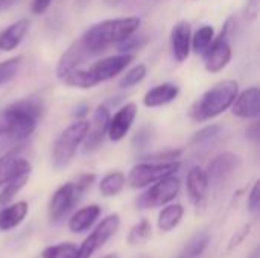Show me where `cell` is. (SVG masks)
Returning <instances> with one entry per match:
<instances>
[{
    "instance_id": "1",
    "label": "cell",
    "mask_w": 260,
    "mask_h": 258,
    "mask_svg": "<svg viewBox=\"0 0 260 258\" xmlns=\"http://www.w3.org/2000/svg\"><path fill=\"white\" fill-rule=\"evenodd\" d=\"M44 114V103L40 97H21L0 113V140L18 143L32 135Z\"/></svg>"
},
{
    "instance_id": "2",
    "label": "cell",
    "mask_w": 260,
    "mask_h": 258,
    "mask_svg": "<svg viewBox=\"0 0 260 258\" xmlns=\"http://www.w3.org/2000/svg\"><path fill=\"white\" fill-rule=\"evenodd\" d=\"M134 59L133 53H123L120 52L119 55L107 56L99 61H96L93 65L88 68H75L70 73H67L61 82L72 87V88H81V90H88L96 87L101 82H107L117 75H120Z\"/></svg>"
},
{
    "instance_id": "3",
    "label": "cell",
    "mask_w": 260,
    "mask_h": 258,
    "mask_svg": "<svg viewBox=\"0 0 260 258\" xmlns=\"http://www.w3.org/2000/svg\"><path fill=\"white\" fill-rule=\"evenodd\" d=\"M142 24L139 17H122V18H110L99 21L90 26L82 35L81 40L85 46L93 50L96 55L105 52L110 46L119 44L128 36L134 35Z\"/></svg>"
},
{
    "instance_id": "4",
    "label": "cell",
    "mask_w": 260,
    "mask_h": 258,
    "mask_svg": "<svg viewBox=\"0 0 260 258\" xmlns=\"http://www.w3.org/2000/svg\"><path fill=\"white\" fill-rule=\"evenodd\" d=\"M239 93V84L233 79H225L209 88L200 99L195 100L189 111V117L195 123L212 120L230 109Z\"/></svg>"
},
{
    "instance_id": "5",
    "label": "cell",
    "mask_w": 260,
    "mask_h": 258,
    "mask_svg": "<svg viewBox=\"0 0 260 258\" xmlns=\"http://www.w3.org/2000/svg\"><path fill=\"white\" fill-rule=\"evenodd\" d=\"M94 176L91 173H82L73 182H66L55 190L49 202L50 222H59L64 219L75 205L81 201L82 195L93 186Z\"/></svg>"
},
{
    "instance_id": "6",
    "label": "cell",
    "mask_w": 260,
    "mask_h": 258,
    "mask_svg": "<svg viewBox=\"0 0 260 258\" xmlns=\"http://www.w3.org/2000/svg\"><path fill=\"white\" fill-rule=\"evenodd\" d=\"M88 131V122L87 120H76L72 125H69L53 141L50 160L52 166L56 170L66 169L72 160L76 155L78 148L84 141Z\"/></svg>"
},
{
    "instance_id": "7",
    "label": "cell",
    "mask_w": 260,
    "mask_h": 258,
    "mask_svg": "<svg viewBox=\"0 0 260 258\" xmlns=\"http://www.w3.org/2000/svg\"><path fill=\"white\" fill-rule=\"evenodd\" d=\"M235 27H236L235 18L230 17L225 21L219 35L213 38L209 49L203 53L204 67L209 73H218V71L224 70L229 65V62L232 61V56H233L232 40H233Z\"/></svg>"
},
{
    "instance_id": "8",
    "label": "cell",
    "mask_w": 260,
    "mask_h": 258,
    "mask_svg": "<svg viewBox=\"0 0 260 258\" xmlns=\"http://www.w3.org/2000/svg\"><path fill=\"white\" fill-rule=\"evenodd\" d=\"M181 167L178 160L175 161H143L136 164L128 175V184L131 189H145L169 175H175Z\"/></svg>"
},
{
    "instance_id": "9",
    "label": "cell",
    "mask_w": 260,
    "mask_h": 258,
    "mask_svg": "<svg viewBox=\"0 0 260 258\" xmlns=\"http://www.w3.org/2000/svg\"><path fill=\"white\" fill-rule=\"evenodd\" d=\"M148 187L149 189L145 190L136 201L139 210H152L169 204L178 196L181 182L175 175H169Z\"/></svg>"
},
{
    "instance_id": "10",
    "label": "cell",
    "mask_w": 260,
    "mask_h": 258,
    "mask_svg": "<svg viewBox=\"0 0 260 258\" xmlns=\"http://www.w3.org/2000/svg\"><path fill=\"white\" fill-rule=\"evenodd\" d=\"M120 217L117 214H110L102 219V222L93 230V233L82 242L78 248L76 258H90L98 249H101L119 230Z\"/></svg>"
},
{
    "instance_id": "11",
    "label": "cell",
    "mask_w": 260,
    "mask_h": 258,
    "mask_svg": "<svg viewBox=\"0 0 260 258\" xmlns=\"http://www.w3.org/2000/svg\"><path fill=\"white\" fill-rule=\"evenodd\" d=\"M94 56H98V55L85 46V43L81 40V36L76 38L67 47V50L61 55V58L58 61V65H56V70H55L56 78L61 81L67 73H70L75 68L82 67L88 59H91Z\"/></svg>"
},
{
    "instance_id": "12",
    "label": "cell",
    "mask_w": 260,
    "mask_h": 258,
    "mask_svg": "<svg viewBox=\"0 0 260 258\" xmlns=\"http://www.w3.org/2000/svg\"><path fill=\"white\" fill-rule=\"evenodd\" d=\"M110 117H111L110 109L105 105H99L94 109L93 120H91V123L88 122V131H87V135L82 141L85 154H91L102 146V143L108 134Z\"/></svg>"
},
{
    "instance_id": "13",
    "label": "cell",
    "mask_w": 260,
    "mask_h": 258,
    "mask_svg": "<svg viewBox=\"0 0 260 258\" xmlns=\"http://www.w3.org/2000/svg\"><path fill=\"white\" fill-rule=\"evenodd\" d=\"M241 163V157L233 152H224L216 155L206 169L209 186H222V182H225L239 169Z\"/></svg>"
},
{
    "instance_id": "14",
    "label": "cell",
    "mask_w": 260,
    "mask_h": 258,
    "mask_svg": "<svg viewBox=\"0 0 260 258\" xmlns=\"http://www.w3.org/2000/svg\"><path fill=\"white\" fill-rule=\"evenodd\" d=\"M137 117V105L129 102L126 105H123L122 108H119L114 116L110 117V123H108V137L111 141H120L126 137V134L129 132L134 120Z\"/></svg>"
},
{
    "instance_id": "15",
    "label": "cell",
    "mask_w": 260,
    "mask_h": 258,
    "mask_svg": "<svg viewBox=\"0 0 260 258\" xmlns=\"http://www.w3.org/2000/svg\"><path fill=\"white\" fill-rule=\"evenodd\" d=\"M190 41H192V26L189 21L181 20L174 24L171 30V50L175 61L183 62L190 55Z\"/></svg>"
},
{
    "instance_id": "16",
    "label": "cell",
    "mask_w": 260,
    "mask_h": 258,
    "mask_svg": "<svg viewBox=\"0 0 260 258\" xmlns=\"http://www.w3.org/2000/svg\"><path fill=\"white\" fill-rule=\"evenodd\" d=\"M232 113L239 119H256L260 114V91L257 87H250L238 93L230 106Z\"/></svg>"
},
{
    "instance_id": "17",
    "label": "cell",
    "mask_w": 260,
    "mask_h": 258,
    "mask_svg": "<svg viewBox=\"0 0 260 258\" xmlns=\"http://www.w3.org/2000/svg\"><path fill=\"white\" fill-rule=\"evenodd\" d=\"M30 163L26 158L20 157L15 151L5 154L3 157H0V187L23 173H30Z\"/></svg>"
},
{
    "instance_id": "18",
    "label": "cell",
    "mask_w": 260,
    "mask_h": 258,
    "mask_svg": "<svg viewBox=\"0 0 260 258\" xmlns=\"http://www.w3.org/2000/svg\"><path fill=\"white\" fill-rule=\"evenodd\" d=\"M186 189H187V195L192 201L193 205H201L207 196V190H209V179L206 175V170L201 169L200 166H193L186 178Z\"/></svg>"
},
{
    "instance_id": "19",
    "label": "cell",
    "mask_w": 260,
    "mask_h": 258,
    "mask_svg": "<svg viewBox=\"0 0 260 258\" xmlns=\"http://www.w3.org/2000/svg\"><path fill=\"white\" fill-rule=\"evenodd\" d=\"M178 94H180V87L177 84L165 82V84L155 85L145 94L143 105L146 108H158V106L174 102L178 97Z\"/></svg>"
},
{
    "instance_id": "20",
    "label": "cell",
    "mask_w": 260,
    "mask_h": 258,
    "mask_svg": "<svg viewBox=\"0 0 260 258\" xmlns=\"http://www.w3.org/2000/svg\"><path fill=\"white\" fill-rule=\"evenodd\" d=\"M29 26H30V21L27 18H21L12 23L11 26H8L5 30H2L0 32V50L11 52L17 49L24 40L29 30Z\"/></svg>"
},
{
    "instance_id": "21",
    "label": "cell",
    "mask_w": 260,
    "mask_h": 258,
    "mask_svg": "<svg viewBox=\"0 0 260 258\" xmlns=\"http://www.w3.org/2000/svg\"><path fill=\"white\" fill-rule=\"evenodd\" d=\"M27 210H29V205L24 201L14 202L11 205H5L0 210V233L11 231L15 227H18L24 220Z\"/></svg>"
},
{
    "instance_id": "22",
    "label": "cell",
    "mask_w": 260,
    "mask_h": 258,
    "mask_svg": "<svg viewBox=\"0 0 260 258\" xmlns=\"http://www.w3.org/2000/svg\"><path fill=\"white\" fill-rule=\"evenodd\" d=\"M101 216V207L99 205H88L81 210H78L69 220V230L72 233H84L90 230V227L98 220Z\"/></svg>"
},
{
    "instance_id": "23",
    "label": "cell",
    "mask_w": 260,
    "mask_h": 258,
    "mask_svg": "<svg viewBox=\"0 0 260 258\" xmlns=\"http://www.w3.org/2000/svg\"><path fill=\"white\" fill-rule=\"evenodd\" d=\"M184 214V208L180 204H171L166 205L160 214H158V228L163 233H169L172 230H175L178 227V224L181 222Z\"/></svg>"
},
{
    "instance_id": "24",
    "label": "cell",
    "mask_w": 260,
    "mask_h": 258,
    "mask_svg": "<svg viewBox=\"0 0 260 258\" xmlns=\"http://www.w3.org/2000/svg\"><path fill=\"white\" fill-rule=\"evenodd\" d=\"M126 184V178L122 172H111L108 175H105L102 178V181L99 182V192L102 196L105 198H111V196H116L119 195L123 187Z\"/></svg>"
},
{
    "instance_id": "25",
    "label": "cell",
    "mask_w": 260,
    "mask_h": 258,
    "mask_svg": "<svg viewBox=\"0 0 260 258\" xmlns=\"http://www.w3.org/2000/svg\"><path fill=\"white\" fill-rule=\"evenodd\" d=\"M215 38V30L210 24L201 26L195 33H192V41H190V50H193L197 55H203L209 46L212 44Z\"/></svg>"
},
{
    "instance_id": "26",
    "label": "cell",
    "mask_w": 260,
    "mask_h": 258,
    "mask_svg": "<svg viewBox=\"0 0 260 258\" xmlns=\"http://www.w3.org/2000/svg\"><path fill=\"white\" fill-rule=\"evenodd\" d=\"M29 175H30V173H23V175H20V176L11 179L9 182H6V184L3 186V190L0 192V207L8 205V204L18 195V192L27 184Z\"/></svg>"
},
{
    "instance_id": "27",
    "label": "cell",
    "mask_w": 260,
    "mask_h": 258,
    "mask_svg": "<svg viewBox=\"0 0 260 258\" xmlns=\"http://www.w3.org/2000/svg\"><path fill=\"white\" fill-rule=\"evenodd\" d=\"M209 242H210V236L207 233H200L184 246L178 258H198L209 246Z\"/></svg>"
},
{
    "instance_id": "28",
    "label": "cell",
    "mask_w": 260,
    "mask_h": 258,
    "mask_svg": "<svg viewBox=\"0 0 260 258\" xmlns=\"http://www.w3.org/2000/svg\"><path fill=\"white\" fill-rule=\"evenodd\" d=\"M151 233H152L151 222H149L148 219H142L137 225H134V227L131 228L126 242H128V245H131V246H139V245L145 243V242L149 239Z\"/></svg>"
},
{
    "instance_id": "29",
    "label": "cell",
    "mask_w": 260,
    "mask_h": 258,
    "mask_svg": "<svg viewBox=\"0 0 260 258\" xmlns=\"http://www.w3.org/2000/svg\"><path fill=\"white\" fill-rule=\"evenodd\" d=\"M21 67V56H14L0 62V87L14 81Z\"/></svg>"
},
{
    "instance_id": "30",
    "label": "cell",
    "mask_w": 260,
    "mask_h": 258,
    "mask_svg": "<svg viewBox=\"0 0 260 258\" xmlns=\"http://www.w3.org/2000/svg\"><path fill=\"white\" fill-rule=\"evenodd\" d=\"M78 246L73 243H59L47 246L43 251V258H76Z\"/></svg>"
},
{
    "instance_id": "31",
    "label": "cell",
    "mask_w": 260,
    "mask_h": 258,
    "mask_svg": "<svg viewBox=\"0 0 260 258\" xmlns=\"http://www.w3.org/2000/svg\"><path fill=\"white\" fill-rule=\"evenodd\" d=\"M146 73H148V68L145 64H137L134 65L133 68H129L123 76L122 79L119 81V87L120 88H131L137 84H140L145 78H146Z\"/></svg>"
},
{
    "instance_id": "32",
    "label": "cell",
    "mask_w": 260,
    "mask_h": 258,
    "mask_svg": "<svg viewBox=\"0 0 260 258\" xmlns=\"http://www.w3.org/2000/svg\"><path fill=\"white\" fill-rule=\"evenodd\" d=\"M219 132H221V125H209L192 137V144H203V143L212 141L213 138L219 135Z\"/></svg>"
},
{
    "instance_id": "33",
    "label": "cell",
    "mask_w": 260,
    "mask_h": 258,
    "mask_svg": "<svg viewBox=\"0 0 260 258\" xmlns=\"http://www.w3.org/2000/svg\"><path fill=\"white\" fill-rule=\"evenodd\" d=\"M181 154H183L181 149H169V151H163L157 154H149L143 157V160L145 161H175V160H180Z\"/></svg>"
},
{
    "instance_id": "34",
    "label": "cell",
    "mask_w": 260,
    "mask_h": 258,
    "mask_svg": "<svg viewBox=\"0 0 260 258\" xmlns=\"http://www.w3.org/2000/svg\"><path fill=\"white\" fill-rule=\"evenodd\" d=\"M146 41V38L145 36H128L126 40H123V41H120L119 44H117V47L120 49V52H123V53H129V50H134V49H137V47H140L143 43Z\"/></svg>"
},
{
    "instance_id": "35",
    "label": "cell",
    "mask_w": 260,
    "mask_h": 258,
    "mask_svg": "<svg viewBox=\"0 0 260 258\" xmlns=\"http://www.w3.org/2000/svg\"><path fill=\"white\" fill-rule=\"evenodd\" d=\"M151 137H152V132L149 128H142L140 131H137V134L134 135L133 138V146L136 149H142L145 148L149 141H151Z\"/></svg>"
},
{
    "instance_id": "36",
    "label": "cell",
    "mask_w": 260,
    "mask_h": 258,
    "mask_svg": "<svg viewBox=\"0 0 260 258\" xmlns=\"http://www.w3.org/2000/svg\"><path fill=\"white\" fill-rule=\"evenodd\" d=\"M259 192L260 182L259 181H256V182L253 184V187H251L250 195H248V210H250L251 213H257V210H259Z\"/></svg>"
},
{
    "instance_id": "37",
    "label": "cell",
    "mask_w": 260,
    "mask_h": 258,
    "mask_svg": "<svg viewBox=\"0 0 260 258\" xmlns=\"http://www.w3.org/2000/svg\"><path fill=\"white\" fill-rule=\"evenodd\" d=\"M250 231H251V225L248 224V225H245L238 234H235V237L232 239V242H230V245H229V251H232L233 248H236V246H239L244 240H245V237L250 234Z\"/></svg>"
},
{
    "instance_id": "38",
    "label": "cell",
    "mask_w": 260,
    "mask_h": 258,
    "mask_svg": "<svg viewBox=\"0 0 260 258\" xmlns=\"http://www.w3.org/2000/svg\"><path fill=\"white\" fill-rule=\"evenodd\" d=\"M259 15V0H248L245 6V18L253 21Z\"/></svg>"
},
{
    "instance_id": "39",
    "label": "cell",
    "mask_w": 260,
    "mask_h": 258,
    "mask_svg": "<svg viewBox=\"0 0 260 258\" xmlns=\"http://www.w3.org/2000/svg\"><path fill=\"white\" fill-rule=\"evenodd\" d=\"M50 5H52V0H32L30 9L35 15H40V14H44L50 8Z\"/></svg>"
},
{
    "instance_id": "40",
    "label": "cell",
    "mask_w": 260,
    "mask_h": 258,
    "mask_svg": "<svg viewBox=\"0 0 260 258\" xmlns=\"http://www.w3.org/2000/svg\"><path fill=\"white\" fill-rule=\"evenodd\" d=\"M247 135H248V138H253V140H257L259 138V123L257 122L253 123L251 128H248Z\"/></svg>"
},
{
    "instance_id": "41",
    "label": "cell",
    "mask_w": 260,
    "mask_h": 258,
    "mask_svg": "<svg viewBox=\"0 0 260 258\" xmlns=\"http://www.w3.org/2000/svg\"><path fill=\"white\" fill-rule=\"evenodd\" d=\"M15 3H17V0H0V12L9 9V8H12Z\"/></svg>"
},
{
    "instance_id": "42",
    "label": "cell",
    "mask_w": 260,
    "mask_h": 258,
    "mask_svg": "<svg viewBox=\"0 0 260 258\" xmlns=\"http://www.w3.org/2000/svg\"><path fill=\"white\" fill-rule=\"evenodd\" d=\"M88 106L87 105H84V106H81V108H78V111L75 113V116L78 117V120H82V117H85L87 116V113H88Z\"/></svg>"
},
{
    "instance_id": "43",
    "label": "cell",
    "mask_w": 260,
    "mask_h": 258,
    "mask_svg": "<svg viewBox=\"0 0 260 258\" xmlns=\"http://www.w3.org/2000/svg\"><path fill=\"white\" fill-rule=\"evenodd\" d=\"M105 3H107L108 6H119V5L126 3V0H105Z\"/></svg>"
},
{
    "instance_id": "44",
    "label": "cell",
    "mask_w": 260,
    "mask_h": 258,
    "mask_svg": "<svg viewBox=\"0 0 260 258\" xmlns=\"http://www.w3.org/2000/svg\"><path fill=\"white\" fill-rule=\"evenodd\" d=\"M102 258H119V255L117 254H108V255H105V257Z\"/></svg>"
}]
</instances>
